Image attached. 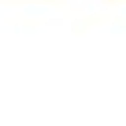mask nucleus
Returning <instances> with one entry per match:
<instances>
[]
</instances>
